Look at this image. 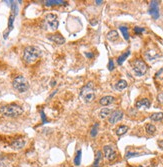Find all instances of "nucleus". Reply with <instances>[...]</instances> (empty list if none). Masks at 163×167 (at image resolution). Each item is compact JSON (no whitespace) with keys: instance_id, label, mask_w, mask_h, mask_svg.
I'll use <instances>...</instances> for the list:
<instances>
[{"instance_id":"nucleus-1","label":"nucleus","mask_w":163,"mask_h":167,"mask_svg":"<svg viewBox=\"0 0 163 167\" xmlns=\"http://www.w3.org/2000/svg\"><path fill=\"white\" fill-rule=\"evenodd\" d=\"M41 56V50L36 46H27L23 52V60L27 64L36 62Z\"/></svg>"},{"instance_id":"nucleus-2","label":"nucleus","mask_w":163,"mask_h":167,"mask_svg":"<svg viewBox=\"0 0 163 167\" xmlns=\"http://www.w3.org/2000/svg\"><path fill=\"white\" fill-rule=\"evenodd\" d=\"M0 113L6 117H17L22 114L23 109L17 104H8L0 107Z\"/></svg>"},{"instance_id":"nucleus-3","label":"nucleus","mask_w":163,"mask_h":167,"mask_svg":"<svg viewBox=\"0 0 163 167\" xmlns=\"http://www.w3.org/2000/svg\"><path fill=\"white\" fill-rule=\"evenodd\" d=\"M12 86L16 91L20 92V93L26 92L27 90L29 89L28 80H27L23 75L16 76L12 81Z\"/></svg>"},{"instance_id":"nucleus-4","label":"nucleus","mask_w":163,"mask_h":167,"mask_svg":"<svg viewBox=\"0 0 163 167\" xmlns=\"http://www.w3.org/2000/svg\"><path fill=\"white\" fill-rule=\"evenodd\" d=\"M44 28L45 29H51V30L55 31L57 30L58 26H59V21H58V17L56 14L53 13H48L45 15L44 18Z\"/></svg>"},{"instance_id":"nucleus-5","label":"nucleus","mask_w":163,"mask_h":167,"mask_svg":"<svg viewBox=\"0 0 163 167\" xmlns=\"http://www.w3.org/2000/svg\"><path fill=\"white\" fill-rule=\"evenodd\" d=\"M131 66H132V70L135 73V75L139 76V77L144 75L147 72V69H148L147 64L145 63L142 59H139V58L138 59H135L134 61L131 63Z\"/></svg>"},{"instance_id":"nucleus-6","label":"nucleus","mask_w":163,"mask_h":167,"mask_svg":"<svg viewBox=\"0 0 163 167\" xmlns=\"http://www.w3.org/2000/svg\"><path fill=\"white\" fill-rule=\"evenodd\" d=\"M159 1H151L150 5H149L148 13L152 16L153 19H158L159 18Z\"/></svg>"},{"instance_id":"nucleus-7","label":"nucleus","mask_w":163,"mask_h":167,"mask_svg":"<svg viewBox=\"0 0 163 167\" xmlns=\"http://www.w3.org/2000/svg\"><path fill=\"white\" fill-rule=\"evenodd\" d=\"M123 118V112L121 110H115L113 112H111L110 116L108 118V121L110 124H115L118 121H120Z\"/></svg>"},{"instance_id":"nucleus-8","label":"nucleus","mask_w":163,"mask_h":167,"mask_svg":"<svg viewBox=\"0 0 163 167\" xmlns=\"http://www.w3.org/2000/svg\"><path fill=\"white\" fill-rule=\"evenodd\" d=\"M103 151H104V156H105L109 161H113L115 158H116L117 153L115 152L113 147L109 146V145H106V146H104Z\"/></svg>"},{"instance_id":"nucleus-9","label":"nucleus","mask_w":163,"mask_h":167,"mask_svg":"<svg viewBox=\"0 0 163 167\" xmlns=\"http://www.w3.org/2000/svg\"><path fill=\"white\" fill-rule=\"evenodd\" d=\"M47 38H48L50 41H52V42L56 43V44H58V45H62V44L65 43V38H64V37L62 36L60 33L49 34L48 36H47Z\"/></svg>"},{"instance_id":"nucleus-10","label":"nucleus","mask_w":163,"mask_h":167,"mask_svg":"<svg viewBox=\"0 0 163 167\" xmlns=\"http://www.w3.org/2000/svg\"><path fill=\"white\" fill-rule=\"evenodd\" d=\"M159 56H161V55H160V53H159V51L156 50V49H154V50H147L146 52H145V57H146L149 61L157 59Z\"/></svg>"},{"instance_id":"nucleus-11","label":"nucleus","mask_w":163,"mask_h":167,"mask_svg":"<svg viewBox=\"0 0 163 167\" xmlns=\"http://www.w3.org/2000/svg\"><path fill=\"white\" fill-rule=\"evenodd\" d=\"M16 15L13 14V13H11L10 16H9V19H8V28H7V30L4 32V35H3V37H4V39H6L7 37H8L9 33L12 31L13 29V23H14V18Z\"/></svg>"},{"instance_id":"nucleus-12","label":"nucleus","mask_w":163,"mask_h":167,"mask_svg":"<svg viewBox=\"0 0 163 167\" xmlns=\"http://www.w3.org/2000/svg\"><path fill=\"white\" fill-rule=\"evenodd\" d=\"M11 148L15 149V150H19V149H22L23 147L25 146V140L22 138H19L14 140L12 143H11Z\"/></svg>"},{"instance_id":"nucleus-13","label":"nucleus","mask_w":163,"mask_h":167,"mask_svg":"<svg viewBox=\"0 0 163 167\" xmlns=\"http://www.w3.org/2000/svg\"><path fill=\"white\" fill-rule=\"evenodd\" d=\"M151 105V102L149 99L147 98H143V99H140L135 103V107L136 108H141V107H145V108H149Z\"/></svg>"},{"instance_id":"nucleus-14","label":"nucleus","mask_w":163,"mask_h":167,"mask_svg":"<svg viewBox=\"0 0 163 167\" xmlns=\"http://www.w3.org/2000/svg\"><path fill=\"white\" fill-rule=\"evenodd\" d=\"M114 100H115V98L113 97V96L107 95V96L102 97L101 99L99 100V103L101 104L102 106H107V105H110L111 103H113Z\"/></svg>"},{"instance_id":"nucleus-15","label":"nucleus","mask_w":163,"mask_h":167,"mask_svg":"<svg viewBox=\"0 0 163 167\" xmlns=\"http://www.w3.org/2000/svg\"><path fill=\"white\" fill-rule=\"evenodd\" d=\"M93 89H94V84L92 83V82H88V83L81 89L80 95H81V97H83L85 94L90 93V92H93Z\"/></svg>"},{"instance_id":"nucleus-16","label":"nucleus","mask_w":163,"mask_h":167,"mask_svg":"<svg viewBox=\"0 0 163 167\" xmlns=\"http://www.w3.org/2000/svg\"><path fill=\"white\" fill-rule=\"evenodd\" d=\"M44 4L46 6H55V5H67V2L62 0H47L44 2Z\"/></svg>"},{"instance_id":"nucleus-17","label":"nucleus","mask_w":163,"mask_h":167,"mask_svg":"<svg viewBox=\"0 0 163 167\" xmlns=\"http://www.w3.org/2000/svg\"><path fill=\"white\" fill-rule=\"evenodd\" d=\"M119 38V34L116 30H111L107 33V39L111 42H115Z\"/></svg>"},{"instance_id":"nucleus-18","label":"nucleus","mask_w":163,"mask_h":167,"mask_svg":"<svg viewBox=\"0 0 163 167\" xmlns=\"http://www.w3.org/2000/svg\"><path fill=\"white\" fill-rule=\"evenodd\" d=\"M127 131H128V126H126V125H120V126H118L115 129V133H116L118 136L124 135Z\"/></svg>"},{"instance_id":"nucleus-19","label":"nucleus","mask_w":163,"mask_h":167,"mask_svg":"<svg viewBox=\"0 0 163 167\" xmlns=\"http://www.w3.org/2000/svg\"><path fill=\"white\" fill-rule=\"evenodd\" d=\"M127 85H128V84H127L126 80L121 79V80H119L116 84H115V89L118 90V91H121V90L125 89V88L127 87Z\"/></svg>"},{"instance_id":"nucleus-20","label":"nucleus","mask_w":163,"mask_h":167,"mask_svg":"<svg viewBox=\"0 0 163 167\" xmlns=\"http://www.w3.org/2000/svg\"><path fill=\"white\" fill-rule=\"evenodd\" d=\"M129 55H130V50H126V52L121 54L118 57V59H117V63H118L119 65H122V63L127 59V57H128Z\"/></svg>"},{"instance_id":"nucleus-21","label":"nucleus","mask_w":163,"mask_h":167,"mask_svg":"<svg viewBox=\"0 0 163 167\" xmlns=\"http://www.w3.org/2000/svg\"><path fill=\"white\" fill-rule=\"evenodd\" d=\"M110 114H111V110L110 109H108V108H103V109L100 110L99 117L101 119H105L106 117L110 116Z\"/></svg>"},{"instance_id":"nucleus-22","label":"nucleus","mask_w":163,"mask_h":167,"mask_svg":"<svg viewBox=\"0 0 163 167\" xmlns=\"http://www.w3.org/2000/svg\"><path fill=\"white\" fill-rule=\"evenodd\" d=\"M82 98H83L84 102H86V103H89V102L93 101V100L95 99V94H94V92H90V93L85 94V95H84Z\"/></svg>"},{"instance_id":"nucleus-23","label":"nucleus","mask_w":163,"mask_h":167,"mask_svg":"<svg viewBox=\"0 0 163 167\" xmlns=\"http://www.w3.org/2000/svg\"><path fill=\"white\" fill-rule=\"evenodd\" d=\"M145 130H146V132L148 133V134L153 135L156 132V127L153 124H151V123H148V124L145 125Z\"/></svg>"},{"instance_id":"nucleus-24","label":"nucleus","mask_w":163,"mask_h":167,"mask_svg":"<svg viewBox=\"0 0 163 167\" xmlns=\"http://www.w3.org/2000/svg\"><path fill=\"white\" fill-rule=\"evenodd\" d=\"M101 160H102V152L101 151H97L95 160H94L93 167H99V163L101 162Z\"/></svg>"},{"instance_id":"nucleus-25","label":"nucleus","mask_w":163,"mask_h":167,"mask_svg":"<svg viewBox=\"0 0 163 167\" xmlns=\"http://www.w3.org/2000/svg\"><path fill=\"white\" fill-rule=\"evenodd\" d=\"M150 119L153 121H160L163 119V113L162 112H157V113H153L150 115Z\"/></svg>"},{"instance_id":"nucleus-26","label":"nucleus","mask_w":163,"mask_h":167,"mask_svg":"<svg viewBox=\"0 0 163 167\" xmlns=\"http://www.w3.org/2000/svg\"><path fill=\"white\" fill-rule=\"evenodd\" d=\"M119 29H120V31L122 32L123 34V37H124V39L126 41L129 40V32H128V27L126 26H120L119 27Z\"/></svg>"},{"instance_id":"nucleus-27","label":"nucleus","mask_w":163,"mask_h":167,"mask_svg":"<svg viewBox=\"0 0 163 167\" xmlns=\"http://www.w3.org/2000/svg\"><path fill=\"white\" fill-rule=\"evenodd\" d=\"M81 154H82V151L81 150H78L77 153H76V156L74 158V164L76 166H79L80 163H81Z\"/></svg>"},{"instance_id":"nucleus-28","label":"nucleus","mask_w":163,"mask_h":167,"mask_svg":"<svg viewBox=\"0 0 163 167\" xmlns=\"http://www.w3.org/2000/svg\"><path fill=\"white\" fill-rule=\"evenodd\" d=\"M140 153L138 152H133V151H127L126 154H125V158L126 159H130L132 157H136V156H140Z\"/></svg>"},{"instance_id":"nucleus-29","label":"nucleus","mask_w":163,"mask_h":167,"mask_svg":"<svg viewBox=\"0 0 163 167\" xmlns=\"http://www.w3.org/2000/svg\"><path fill=\"white\" fill-rule=\"evenodd\" d=\"M98 126H99V124H98V123H95V124L93 125V127H92V129H91V132H90V135H91V137H95L96 135H97V133H98Z\"/></svg>"},{"instance_id":"nucleus-30","label":"nucleus","mask_w":163,"mask_h":167,"mask_svg":"<svg viewBox=\"0 0 163 167\" xmlns=\"http://www.w3.org/2000/svg\"><path fill=\"white\" fill-rule=\"evenodd\" d=\"M134 32L136 33V34H140V33H142V32H144L145 31V29L144 28H142V27H138V26H136V27H134Z\"/></svg>"},{"instance_id":"nucleus-31","label":"nucleus","mask_w":163,"mask_h":167,"mask_svg":"<svg viewBox=\"0 0 163 167\" xmlns=\"http://www.w3.org/2000/svg\"><path fill=\"white\" fill-rule=\"evenodd\" d=\"M108 69L110 70V71H112V70L114 69V62H113L112 59H110L109 62H108Z\"/></svg>"},{"instance_id":"nucleus-32","label":"nucleus","mask_w":163,"mask_h":167,"mask_svg":"<svg viewBox=\"0 0 163 167\" xmlns=\"http://www.w3.org/2000/svg\"><path fill=\"white\" fill-rule=\"evenodd\" d=\"M157 99H158V101L160 102L161 104H163V93H160L158 96H157Z\"/></svg>"},{"instance_id":"nucleus-33","label":"nucleus","mask_w":163,"mask_h":167,"mask_svg":"<svg viewBox=\"0 0 163 167\" xmlns=\"http://www.w3.org/2000/svg\"><path fill=\"white\" fill-rule=\"evenodd\" d=\"M41 117H42L43 123L46 122V117H45V114H44V112H43V110H41Z\"/></svg>"},{"instance_id":"nucleus-34","label":"nucleus","mask_w":163,"mask_h":167,"mask_svg":"<svg viewBox=\"0 0 163 167\" xmlns=\"http://www.w3.org/2000/svg\"><path fill=\"white\" fill-rule=\"evenodd\" d=\"M84 55H85L86 57H88V58H92L94 56L92 53H89V52H85V53H84Z\"/></svg>"},{"instance_id":"nucleus-35","label":"nucleus","mask_w":163,"mask_h":167,"mask_svg":"<svg viewBox=\"0 0 163 167\" xmlns=\"http://www.w3.org/2000/svg\"><path fill=\"white\" fill-rule=\"evenodd\" d=\"M158 145H159V147H160L161 149H163V140H159L158 142Z\"/></svg>"},{"instance_id":"nucleus-36","label":"nucleus","mask_w":163,"mask_h":167,"mask_svg":"<svg viewBox=\"0 0 163 167\" xmlns=\"http://www.w3.org/2000/svg\"><path fill=\"white\" fill-rule=\"evenodd\" d=\"M162 72H163V68H161V69L159 70V71L156 73V77H157V76H159V74H161V73H162Z\"/></svg>"},{"instance_id":"nucleus-37","label":"nucleus","mask_w":163,"mask_h":167,"mask_svg":"<svg viewBox=\"0 0 163 167\" xmlns=\"http://www.w3.org/2000/svg\"><path fill=\"white\" fill-rule=\"evenodd\" d=\"M95 3L97 5H101L102 3H103V1H99V0H97V1H95Z\"/></svg>"},{"instance_id":"nucleus-38","label":"nucleus","mask_w":163,"mask_h":167,"mask_svg":"<svg viewBox=\"0 0 163 167\" xmlns=\"http://www.w3.org/2000/svg\"><path fill=\"white\" fill-rule=\"evenodd\" d=\"M0 167H6V165H5V163H3L2 161H0Z\"/></svg>"},{"instance_id":"nucleus-39","label":"nucleus","mask_w":163,"mask_h":167,"mask_svg":"<svg viewBox=\"0 0 163 167\" xmlns=\"http://www.w3.org/2000/svg\"><path fill=\"white\" fill-rule=\"evenodd\" d=\"M55 84H56L55 80H52V81H51V86H55Z\"/></svg>"},{"instance_id":"nucleus-40","label":"nucleus","mask_w":163,"mask_h":167,"mask_svg":"<svg viewBox=\"0 0 163 167\" xmlns=\"http://www.w3.org/2000/svg\"><path fill=\"white\" fill-rule=\"evenodd\" d=\"M160 42L162 43V45H163V39H160Z\"/></svg>"},{"instance_id":"nucleus-41","label":"nucleus","mask_w":163,"mask_h":167,"mask_svg":"<svg viewBox=\"0 0 163 167\" xmlns=\"http://www.w3.org/2000/svg\"><path fill=\"white\" fill-rule=\"evenodd\" d=\"M138 167H144V166H141L140 165V166H138ZM147 167H152V166H147Z\"/></svg>"}]
</instances>
